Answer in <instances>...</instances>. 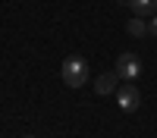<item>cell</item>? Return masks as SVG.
<instances>
[{"label":"cell","instance_id":"cell-6","mask_svg":"<svg viewBox=\"0 0 157 138\" xmlns=\"http://www.w3.org/2000/svg\"><path fill=\"white\" fill-rule=\"evenodd\" d=\"M126 32L132 35V38H145V35H148V22L141 19V16H132L129 25H126Z\"/></svg>","mask_w":157,"mask_h":138},{"label":"cell","instance_id":"cell-3","mask_svg":"<svg viewBox=\"0 0 157 138\" xmlns=\"http://www.w3.org/2000/svg\"><path fill=\"white\" fill-rule=\"evenodd\" d=\"M116 100H120V110H123V113H135L138 104H141V94H138V88H135L132 82H126L120 91H116Z\"/></svg>","mask_w":157,"mask_h":138},{"label":"cell","instance_id":"cell-1","mask_svg":"<svg viewBox=\"0 0 157 138\" xmlns=\"http://www.w3.org/2000/svg\"><path fill=\"white\" fill-rule=\"evenodd\" d=\"M60 75H63V82H66L69 88H82L88 82V63L82 57H66V60H63Z\"/></svg>","mask_w":157,"mask_h":138},{"label":"cell","instance_id":"cell-8","mask_svg":"<svg viewBox=\"0 0 157 138\" xmlns=\"http://www.w3.org/2000/svg\"><path fill=\"white\" fill-rule=\"evenodd\" d=\"M25 138H35V135H25Z\"/></svg>","mask_w":157,"mask_h":138},{"label":"cell","instance_id":"cell-7","mask_svg":"<svg viewBox=\"0 0 157 138\" xmlns=\"http://www.w3.org/2000/svg\"><path fill=\"white\" fill-rule=\"evenodd\" d=\"M148 35H154V38H157V13L151 16V22H148Z\"/></svg>","mask_w":157,"mask_h":138},{"label":"cell","instance_id":"cell-5","mask_svg":"<svg viewBox=\"0 0 157 138\" xmlns=\"http://www.w3.org/2000/svg\"><path fill=\"white\" fill-rule=\"evenodd\" d=\"M129 6H132V13H135V16H141V19H145V16H154V13H157V0H132Z\"/></svg>","mask_w":157,"mask_h":138},{"label":"cell","instance_id":"cell-2","mask_svg":"<svg viewBox=\"0 0 157 138\" xmlns=\"http://www.w3.org/2000/svg\"><path fill=\"white\" fill-rule=\"evenodd\" d=\"M113 72L120 75L123 82H135L138 75H141V60L135 54H120V57H116V69Z\"/></svg>","mask_w":157,"mask_h":138},{"label":"cell","instance_id":"cell-4","mask_svg":"<svg viewBox=\"0 0 157 138\" xmlns=\"http://www.w3.org/2000/svg\"><path fill=\"white\" fill-rule=\"evenodd\" d=\"M116 82H120V75H116V72H104L101 75V79L94 82V91L104 97V94H113L116 91Z\"/></svg>","mask_w":157,"mask_h":138}]
</instances>
